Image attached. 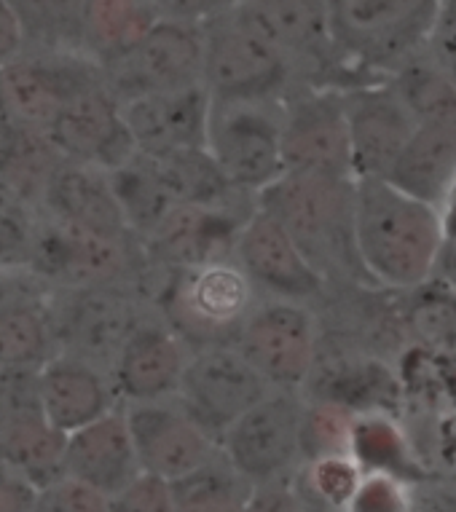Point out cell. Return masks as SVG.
I'll use <instances>...</instances> for the list:
<instances>
[{
    "mask_svg": "<svg viewBox=\"0 0 456 512\" xmlns=\"http://www.w3.org/2000/svg\"><path fill=\"white\" fill-rule=\"evenodd\" d=\"M269 392V384L255 373L234 344H212L191 352L175 400L186 408L204 435L220 445L231 424Z\"/></svg>",
    "mask_w": 456,
    "mask_h": 512,
    "instance_id": "4fadbf2b",
    "label": "cell"
},
{
    "mask_svg": "<svg viewBox=\"0 0 456 512\" xmlns=\"http://www.w3.org/2000/svg\"><path fill=\"white\" fill-rule=\"evenodd\" d=\"M446 0H328L338 57L355 76H392L422 57Z\"/></svg>",
    "mask_w": 456,
    "mask_h": 512,
    "instance_id": "3957f363",
    "label": "cell"
},
{
    "mask_svg": "<svg viewBox=\"0 0 456 512\" xmlns=\"http://www.w3.org/2000/svg\"><path fill=\"white\" fill-rule=\"evenodd\" d=\"M108 180L124 223L137 242H143L156 223L178 204L169 194L159 164L143 153L135 151L121 167L110 169Z\"/></svg>",
    "mask_w": 456,
    "mask_h": 512,
    "instance_id": "4316f807",
    "label": "cell"
},
{
    "mask_svg": "<svg viewBox=\"0 0 456 512\" xmlns=\"http://www.w3.org/2000/svg\"><path fill=\"white\" fill-rule=\"evenodd\" d=\"M202 86L210 100H285L298 78L237 9L215 11L202 25Z\"/></svg>",
    "mask_w": 456,
    "mask_h": 512,
    "instance_id": "277c9868",
    "label": "cell"
},
{
    "mask_svg": "<svg viewBox=\"0 0 456 512\" xmlns=\"http://www.w3.org/2000/svg\"><path fill=\"white\" fill-rule=\"evenodd\" d=\"M121 408L143 475L172 483L220 454V445L204 435L175 397Z\"/></svg>",
    "mask_w": 456,
    "mask_h": 512,
    "instance_id": "2e32d148",
    "label": "cell"
},
{
    "mask_svg": "<svg viewBox=\"0 0 456 512\" xmlns=\"http://www.w3.org/2000/svg\"><path fill=\"white\" fill-rule=\"evenodd\" d=\"M446 244L440 210L387 180H355V250L371 285L411 293L435 279Z\"/></svg>",
    "mask_w": 456,
    "mask_h": 512,
    "instance_id": "6da1fadb",
    "label": "cell"
},
{
    "mask_svg": "<svg viewBox=\"0 0 456 512\" xmlns=\"http://www.w3.org/2000/svg\"><path fill=\"white\" fill-rule=\"evenodd\" d=\"M349 456L363 472H387L395 478H411V454L403 445V435L392 421L379 413L357 416Z\"/></svg>",
    "mask_w": 456,
    "mask_h": 512,
    "instance_id": "1f68e13d",
    "label": "cell"
},
{
    "mask_svg": "<svg viewBox=\"0 0 456 512\" xmlns=\"http://www.w3.org/2000/svg\"><path fill=\"white\" fill-rule=\"evenodd\" d=\"M282 164L285 172L352 177L344 89L298 86L285 97Z\"/></svg>",
    "mask_w": 456,
    "mask_h": 512,
    "instance_id": "5bb4252c",
    "label": "cell"
},
{
    "mask_svg": "<svg viewBox=\"0 0 456 512\" xmlns=\"http://www.w3.org/2000/svg\"><path fill=\"white\" fill-rule=\"evenodd\" d=\"M349 126V153L355 180H387L397 156L414 135V118L384 81L344 89Z\"/></svg>",
    "mask_w": 456,
    "mask_h": 512,
    "instance_id": "d6986e66",
    "label": "cell"
},
{
    "mask_svg": "<svg viewBox=\"0 0 456 512\" xmlns=\"http://www.w3.org/2000/svg\"><path fill=\"white\" fill-rule=\"evenodd\" d=\"M435 279L443 282V285L456 293V239L454 242L443 244V252H440L438 271H435Z\"/></svg>",
    "mask_w": 456,
    "mask_h": 512,
    "instance_id": "f6af8a7d",
    "label": "cell"
},
{
    "mask_svg": "<svg viewBox=\"0 0 456 512\" xmlns=\"http://www.w3.org/2000/svg\"><path fill=\"white\" fill-rule=\"evenodd\" d=\"M414 124H456V84L430 59L416 57L387 76Z\"/></svg>",
    "mask_w": 456,
    "mask_h": 512,
    "instance_id": "4dcf8cb0",
    "label": "cell"
},
{
    "mask_svg": "<svg viewBox=\"0 0 456 512\" xmlns=\"http://www.w3.org/2000/svg\"><path fill=\"white\" fill-rule=\"evenodd\" d=\"M357 413L330 400H314L304 395V416H301V467L304 464L349 456L352 429Z\"/></svg>",
    "mask_w": 456,
    "mask_h": 512,
    "instance_id": "d6a6232c",
    "label": "cell"
},
{
    "mask_svg": "<svg viewBox=\"0 0 456 512\" xmlns=\"http://www.w3.org/2000/svg\"><path fill=\"white\" fill-rule=\"evenodd\" d=\"M387 183L440 207L456 183V124H419L389 169Z\"/></svg>",
    "mask_w": 456,
    "mask_h": 512,
    "instance_id": "d4e9b609",
    "label": "cell"
},
{
    "mask_svg": "<svg viewBox=\"0 0 456 512\" xmlns=\"http://www.w3.org/2000/svg\"><path fill=\"white\" fill-rule=\"evenodd\" d=\"M237 11L288 59L301 86H355L333 43L328 0H245Z\"/></svg>",
    "mask_w": 456,
    "mask_h": 512,
    "instance_id": "ba28073f",
    "label": "cell"
},
{
    "mask_svg": "<svg viewBox=\"0 0 456 512\" xmlns=\"http://www.w3.org/2000/svg\"><path fill=\"white\" fill-rule=\"evenodd\" d=\"M414 488L411 483L387 472H363L355 494L341 512H411Z\"/></svg>",
    "mask_w": 456,
    "mask_h": 512,
    "instance_id": "8d00e7d4",
    "label": "cell"
},
{
    "mask_svg": "<svg viewBox=\"0 0 456 512\" xmlns=\"http://www.w3.org/2000/svg\"><path fill=\"white\" fill-rule=\"evenodd\" d=\"M253 491L223 454L169 483L175 512H245Z\"/></svg>",
    "mask_w": 456,
    "mask_h": 512,
    "instance_id": "f1b7e54d",
    "label": "cell"
},
{
    "mask_svg": "<svg viewBox=\"0 0 456 512\" xmlns=\"http://www.w3.org/2000/svg\"><path fill=\"white\" fill-rule=\"evenodd\" d=\"M132 236H110L89 228L62 223L38 210L27 269L49 287L84 290V287L124 285L135 271Z\"/></svg>",
    "mask_w": 456,
    "mask_h": 512,
    "instance_id": "8992f818",
    "label": "cell"
},
{
    "mask_svg": "<svg viewBox=\"0 0 456 512\" xmlns=\"http://www.w3.org/2000/svg\"><path fill=\"white\" fill-rule=\"evenodd\" d=\"M108 510V496L100 491L68 478L57 475L49 483H43L35 494L33 512H105Z\"/></svg>",
    "mask_w": 456,
    "mask_h": 512,
    "instance_id": "74e56055",
    "label": "cell"
},
{
    "mask_svg": "<svg viewBox=\"0 0 456 512\" xmlns=\"http://www.w3.org/2000/svg\"><path fill=\"white\" fill-rule=\"evenodd\" d=\"M245 0H215V6H218V11L223 9H237V6H242Z\"/></svg>",
    "mask_w": 456,
    "mask_h": 512,
    "instance_id": "7dc6e473",
    "label": "cell"
},
{
    "mask_svg": "<svg viewBox=\"0 0 456 512\" xmlns=\"http://www.w3.org/2000/svg\"><path fill=\"white\" fill-rule=\"evenodd\" d=\"M255 207L277 220L325 282L365 277L355 250V180L352 177L282 172L255 196Z\"/></svg>",
    "mask_w": 456,
    "mask_h": 512,
    "instance_id": "7a4b0ae2",
    "label": "cell"
},
{
    "mask_svg": "<svg viewBox=\"0 0 456 512\" xmlns=\"http://www.w3.org/2000/svg\"><path fill=\"white\" fill-rule=\"evenodd\" d=\"M38 210L62 223L110 236H132L110 188L108 172L73 161H57L46 177ZM135 239V236H132Z\"/></svg>",
    "mask_w": 456,
    "mask_h": 512,
    "instance_id": "cb8c5ba5",
    "label": "cell"
},
{
    "mask_svg": "<svg viewBox=\"0 0 456 512\" xmlns=\"http://www.w3.org/2000/svg\"><path fill=\"white\" fill-rule=\"evenodd\" d=\"M97 84L102 70L84 54L22 51L0 68V118L43 135L76 94Z\"/></svg>",
    "mask_w": 456,
    "mask_h": 512,
    "instance_id": "8fae6325",
    "label": "cell"
},
{
    "mask_svg": "<svg viewBox=\"0 0 456 512\" xmlns=\"http://www.w3.org/2000/svg\"><path fill=\"white\" fill-rule=\"evenodd\" d=\"M306 491L328 510L341 512L349 496L355 494L357 483L363 478V470L357 467L352 456H330L320 462L304 464Z\"/></svg>",
    "mask_w": 456,
    "mask_h": 512,
    "instance_id": "e575fe53",
    "label": "cell"
},
{
    "mask_svg": "<svg viewBox=\"0 0 456 512\" xmlns=\"http://www.w3.org/2000/svg\"><path fill=\"white\" fill-rule=\"evenodd\" d=\"M191 352L194 349L167 322L140 319L108 368L119 403H153L175 397Z\"/></svg>",
    "mask_w": 456,
    "mask_h": 512,
    "instance_id": "ffe728a7",
    "label": "cell"
},
{
    "mask_svg": "<svg viewBox=\"0 0 456 512\" xmlns=\"http://www.w3.org/2000/svg\"><path fill=\"white\" fill-rule=\"evenodd\" d=\"M25 51L81 54L86 0H9Z\"/></svg>",
    "mask_w": 456,
    "mask_h": 512,
    "instance_id": "83f0119b",
    "label": "cell"
},
{
    "mask_svg": "<svg viewBox=\"0 0 456 512\" xmlns=\"http://www.w3.org/2000/svg\"><path fill=\"white\" fill-rule=\"evenodd\" d=\"M105 512H175L167 480L140 475L124 491L108 499Z\"/></svg>",
    "mask_w": 456,
    "mask_h": 512,
    "instance_id": "f35d334b",
    "label": "cell"
},
{
    "mask_svg": "<svg viewBox=\"0 0 456 512\" xmlns=\"http://www.w3.org/2000/svg\"><path fill=\"white\" fill-rule=\"evenodd\" d=\"M159 14L151 0H86L81 27V54L97 68L124 57L153 25Z\"/></svg>",
    "mask_w": 456,
    "mask_h": 512,
    "instance_id": "484cf974",
    "label": "cell"
},
{
    "mask_svg": "<svg viewBox=\"0 0 456 512\" xmlns=\"http://www.w3.org/2000/svg\"><path fill=\"white\" fill-rule=\"evenodd\" d=\"M22 51H25V43H22L17 14L9 0H0V68L9 65L11 59H17Z\"/></svg>",
    "mask_w": 456,
    "mask_h": 512,
    "instance_id": "ee69618b",
    "label": "cell"
},
{
    "mask_svg": "<svg viewBox=\"0 0 456 512\" xmlns=\"http://www.w3.org/2000/svg\"><path fill=\"white\" fill-rule=\"evenodd\" d=\"M46 301L0 309V370H38L57 354Z\"/></svg>",
    "mask_w": 456,
    "mask_h": 512,
    "instance_id": "f546056e",
    "label": "cell"
},
{
    "mask_svg": "<svg viewBox=\"0 0 456 512\" xmlns=\"http://www.w3.org/2000/svg\"><path fill=\"white\" fill-rule=\"evenodd\" d=\"M33 395L43 421L62 437L121 405L108 370L68 352L51 354L35 370Z\"/></svg>",
    "mask_w": 456,
    "mask_h": 512,
    "instance_id": "44dd1931",
    "label": "cell"
},
{
    "mask_svg": "<svg viewBox=\"0 0 456 512\" xmlns=\"http://www.w3.org/2000/svg\"><path fill=\"white\" fill-rule=\"evenodd\" d=\"M414 303L408 309V328L424 346L438 352H456V293L432 279L411 290Z\"/></svg>",
    "mask_w": 456,
    "mask_h": 512,
    "instance_id": "836d02e7",
    "label": "cell"
},
{
    "mask_svg": "<svg viewBox=\"0 0 456 512\" xmlns=\"http://www.w3.org/2000/svg\"><path fill=\"white\" fill-rule=\"evenodd\" d=\"M301 416L304 392L271 389L231 424L220 440V454L253 488L296 478L301 470Z\"/></svg>",
    "mask_w": 456,
    "mask_h": 512,
    "instance_id": "9c48e42d",
    "label": "cell"
},
{
    "mask_svg": "<svg viewBox=\"0 0 456 512\" xmlns=\"http://www.w3.org/2000/svg\"><path fill=\"white\" fill-rule=\"evenodd\" d=\"M231 344L271 389L304 392L320 357V322L312 306L266 298L242 319Z\"/></svg>",
    "mask_w": 456,
    "mask_h": 512,
    "instance_id": "52a82bcc",
    "label": "cell"
},
{
    "mask_svg": "<svg viewBox=\"0 0 456 512\" xmlns=\"http://www.w3.org/2000/svg\"><path fill=\"white\" fill-rule=\"evenodd\" d=\"M35 218L38 210H30L22 196L0 185V269L27 266Z\"/></svg>",
    "mask_w": 456,
    "mask_h": 512,
    "instance_id": "d590c367",
    "label": "cell"
},
{
    "mask_svg": "<svg viewBox=\"0 0 456 512\" xmlns=\"http://www.w3.org/2000/svg\"><path fill=\"white\" fill-rule=\"evenodd\" d=\"M231 261L269 301H293L309 306L328 293V282L306 261L298 244L277 220L255 207L239 228Z\"/></svg>",
    "mask_w": 456,
    "mask_h": 512,
    "instance_id": "9a60e30c",
    "label": "cell"
},
{
    "mask_svg": "<svg viewBox=\"0 0 456 512\" xmlns=\"http://www.w3.org/2000/svg\"><path fill=\"white\" fill-rule=\"evenodd\" d=\"M245 512H309V504L293 488V478H290L255 488Z\"/></svg>",
    "mask_w": 456,
    "mask_h": 512,
    "instance_id": "60d3db41",
    "label": "cell"
},
{
    "mask_svg": "<svg viewBox=\"0 0 456 512\" xmlns=\"http://www.w3.org/2000/svg\"><path fill=\"white\" fill-rule=\"evenodd\" d=\"M60 475H68L108 499L143 475L121 405L65 437Z\"/></svg>",
    "mask_w": 456,
    "mask_h": 512,
    "instance_id": "603a6c76",
    "label": "cell"
},
{
    "mask_svg": "<svg viewBox=\"0 0 456 512\" xmlns=\"http://www.w3.org/2000/svg\"><path fill=\"white\" fill-rule=\"evenodd\" d=\"M169 328L191 349L231 344L242 319L250 314L258 293L234 261H218L199 269L172 271Z\"/></svg>",
    "mask_w": 456,
    "mask_h": 512,
    "instance_id": "30bf717a",
    "label": "cell"
},
{
    "mask_svg": "<svg viewBox=\"0 0 456 512\" xmlns=\"http://www.w3.org/2000/svg\"><path fill=\"white\" fill-rule=\"evenodd\" d=\"M116 102L202 86V27L159 19L132 49L102 68Z\"/></svg>",
    "mask_w": 456,
    "mask_h": 512,
    "instance_id": "7c38bea8",
    "label": "cell"
},
{
    "mask_svg": "<svg viewBox=\"0 0 456 512\" xmlns=\"http://www.w3.org/2000/svg\"><path fill=\"white\" fill-rule=\"evenodd\" d=\"M255 204L239 207H207V204H175L145 236V258L169 271H188L207 263L231 261L234 242Z\"/></svg>",
    "mask_w": 456,
    "mask_h": 512,
    "instance_id": "ac0fdd59",
    "label": "cell"
},
{
    "mask_svg": "<svg viewBox=\"0 0 456 512\" xmlns=\"http://www.w3.org/2000/svg\"><path fill=\"white\" fill-rule=\"evenodd\" d=\"M285 100H210L204 151L239 194L258 196L285 172Z\"/></svg>",
    "mask_w": 456,
    "mask_h": 512,
    "instance_id": "5b68a950",
    "label": "cell"
},
{
    "mask_svg": "<svg viewBox=\"0 0 456 512\" xmlns=\"http://www.w3.org/2000/svg\"><path fill=\"white\" fill-rule=\"evenodd\" d=\"M440 220H443V234H446V242H454L456 239V183L451 185V191L443 199V204L438 207Z\"/></svg>",
    "mask_w": 456,
    "mask_h": 512,
    "instance_id": "bcb514c9",
    "label": "cell"
},
{
    "mask_svg": "<svg viewBox=\"0 0 456 512\" xmlns=\"http://www.w3.org/2000/svg\"><path fill=\"white\" fill-rule=\"evenodd\" d=\"M43 140L62 161L102 172L121 167L135 153L121 105L105 89V81L76 94L43 132Z\"/></svg>",
    "mask_w": 456,
    "mask_h": 512,
    "instance_id": "e0dca14e",
    "label": "cell"
},
{
    "mask_svg": "<svg viewBox=\"0 0 456 512\" xmlns=\"http://www.w3.org/2000/svg\"><path fill=\"white\" fill-rule=\"evenodd\" d=\"M424 57L456 84V0H446L438 25L424 46Z\"/></svg>",
    "mask_w": 456,
    "mask_h": 512,
    "instance_id": "ab89813d",
    "label": "cell"
},
{
    "mask_svg": "<svg viewBox=\"0 0 456 512\" xmlns=\"http://www.w3.org/2000/svg\"><path fill=\"white\" fill-rule=\"evenodd\" d=\"M38 488L11 467H0V512H33Z\"/></svg>",
    "mask_w": 456,
    "mask_h": 512,
    "instance_id": "b9f144b4",
    "label": "cell"
},
{
    "mask_svg": "<svg viewBox=\"0 0 456 512\" xmlns=\"http://www.w3.org/2000/svg\"><path fill=\"white\" fill-rule=\"evenodd\" d=\"M207 113H210V97L204 86L121 102V116L135 151L151 159L204 151Z\"/></svg>",
    "mask_w": 456,
    "mask_h": 512,
    "instance_id": "7402d4cb",
    "label": "cell"
},
{
    "mask_svg": "<svg viewBox=\"0 0 456 512\" xmlns=\"http://www.w3.org/2000/svg\"><path fill=\"white\" fill-rule=\"evenodd\" d=\"M151 6L159 19L186 22V25H202L204 19H210L218 11L215 0H151Z\"/></svg>",
    "mask_w": 456,
    "mask_h": 512,
    "instance_id": "7bdbcfd3",
    "label": "cell"
}]
</instances>
